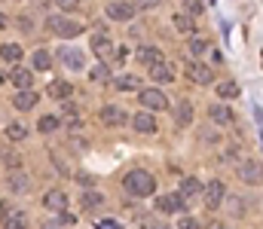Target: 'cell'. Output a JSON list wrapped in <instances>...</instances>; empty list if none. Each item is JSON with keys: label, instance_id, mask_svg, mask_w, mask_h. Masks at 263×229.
<instances>
[{"label": "cell", "instance_id": "obj_1", "mask_svg": "<svg viewBox=\"0 0 263 229\" xmlns=\"http://www.w3.org/2000/svg\"><path fill=\"white\" fill-rule=\"evenodd\" d=\"M123 186H126V193H129V196L144 199V196H153V190H156V180H153V174H150V171H141V168H135V171H129V174H126Z\"/></svg>", "mask_w": 263, "mask_h": 229}, {"label": "cell", "instance_id": "obj_2", "mask_svg": "<svg viewBox=\"0 0 263 229\" xmlns=\"http://www.w3.org/2000/svg\"><path fill=\"white\" fill-rule=\"evenodd\" d=\"M49 31H55L62 40H70V37L83 34L86 25H83V22H70V18H65V15H52V18H49Z\"/></svg>", "mask_w": 263, "mask_h": 229}, {"label": "cell", "instance_id": "obj_3", "mask_svg": "<svg viewBox=\"0 0 263 229\" xmlns=\"http://www.w3.org/2000/svg\"><path fill=\"white\" fill-rule=\"evenodd\" d=\"M0 220H3V229H25L28 226L25 211L12 208V205H6V202H0Z\"/></svg>", "mask_w": 263, "mask_h": 229}, {"label": "cell", "instance_id": "obj_4", "mask_svg": "<svg viewBox=\"0 0 263 229\" xmlns=\"http://www.w3.org/2000/svg\"><path fill=\"white\" fill-rule=\"evenodd\" d=\"M184 74L190 76L196 86H208V82H214V71H211L208 65H199V61H190V65H184Z\"/></svg>", "mask_w": 263, "mask_h": 229}, {"label": "cell", "instance_id": "obj_5", "mask_svg": "<svg viewBox=\"0 0 263 229\" xmlns=\"http://www.w3.org/2000/svg\"><path fill=\"white\" fill-rule=\"evenodd\" d=\"M223 193H227V186H223L220 180H211V183L205 186V208H208V211H217L220 202H223Z\"/></svg>", "mask_w": 263, "mask_h": 229}, {"label": "cell", "instance_id": "obj_6", "mask_svg": "<svg viewBox=\"0 0 263 229\" xmlns=\"http://www.w3.org/2000/svg\"><path fill=\"white\" fill-rule=\"evenodd\" d=\"M141 104L147 110H165L168 107V101H165V95L159 89H141Z\"/></svg>", "mask_w": 263, "mask_h": 229}, {"label": "cell", "instance_id": "obj_7", "mask_svg": "<svg viewBox=\"0 0 263 229\" xmlns=\"http://www.w3.org/2000/svg\"><path fill=\"white\" fill-rule=\"evenodd\" d=\"M98 119L104 122V126H126V110L123 107H114V104H107V107H101V113H98Z\"/></svg>", "mask_w": 263, "mask_h": 229}, {"label": "cell", "instance_id": "obj_8", "mask_svg": "<svg viewBox=\"0 0 263 229\" xmlns=\"http://www.w3.org/2000/svg\"><path fill=\"white\" fill-rule=\"evenodd\" d=\"M156 208L159 211H165V214H175V211H187V199L184 196H159L156 199Z\"/></svg>", "mask_w": 263, "mask_h": 229}, {"label": "cell", "instance_id": "obj_9", "mask_svg": "<svg viewBox=\"0 0 263 229\" xmlns=\"http://www.w3.org/2000/svg\"><path fill=\"white\" fill-rule=\"evenodd\" d=\"M59 58H62V65L70 68V71H80V68L86 65L83 52H80V49H73V46H62V49H59Z\"/></svg>", "mask_w": 263, "mask_h": 229}, {"label": "cell", "instance_id": "obj_10", "mask_svg": "<svg viewBox=\"0 0 263 229\" xmlns=\"http://www.w3.org/2000/svg\"><path fill=\"white\" fill-rule=\"evenodd\" d=\"M6 186H9V193L22 196V193H28V190H31V177H28V174H22V171H12V174L6 177Z\"/></svg>", "mask_w": 263, "mask_h": 229}, {"label": "cell", "instance_id": "obj_11", "mask_svg": "<svg viewBox=\"0 0 263 229\" xmlns=\"http://www.w3.org/2000/svg\"><path fill=\"white\" fill-rule=\"evenodd\" d=\"M107 15H110L114 22H129L132 15H135V6H132V3H123V0H117V3L107 6Z\"/></svg>", "mask_w": 263, "mask_h": 229}, {"label": "cell", "instance_id": "obj_12", "mask_svg": "<svg viewBox=\"0 0 263 229\" xmlns=\"http://www.w3.org/2000/svg\"><path fill=\"white\" fill-rule=\"evenodd\" d=\"M46 92H49V98H59V101H67L70 95H73V86L65 82V79H52L49 86H46Z\"/></svg>", "mask_w": 263, "mask_h": 229}, {"label": "cell", "instance_id": "obj_13", "mask_svg": "<svg viewBox=\"0 0 263 229\" xmlns=\"http://www.w3.org/2000/svg\"><path fill=\"white\" fill-rule=\"evenodd\" d=\"M43 205H46L49 211H67V196L62 190H52V193L43 196Z\"/></svg>", "mask_w": 263, "mask_h": 229}, {"label": "cell", "instance_id": "obj_14", "mask_svg": "<svg viewBox=\"0 0 263 229\" xmlns=\"http://www.w3.org/2000/svg\"><path fill=\"white\" fill-rule=\"evenodd\" d=\"M37 101H40V95L31 92V89H22V92L12 98V104H15L18 110H31V107H37Z\"/></svg>", "mask_w": 263, "mask_h": 229}, {"label": "cell", "instance_id": "obj_15", "mask_svg": "<svg viewBox=\"0 0 263 229\" xmlns=\"http://www.w3.org/2000/svg\"><path fill=\"white\" fill-rule=\"evenodd\" d=\"M239 174H242L245 183H260V162H257V159H248V162L239 168Z\"/></svg>", "mask_w": 263, "mask_h": 229}, {"label": "cell", "instance_id": "obj_16", "mask_svg": "<svg viewBox=\"0 0 263 229\" xmlns=\"http://www.w3.org/2000/svg\"><path fill=\"white\" fill-rule=\"evenodd\" d=\"M92 49H95V55H98V58H107V55H110V49H114V43H110V37L101 31V34H95V37H92Z\"/></svg>", "mask_w": 263, "mask_h": 229}, {"label": "cell", "instance_id": "obj_17", "mask_svg": "<svg viewBox=\"0 0 263 229\" xmlns=\"http://www.w3.org/2000/svg\"><path fill=\"white\" fill-rule=\"evenodd\" d=\"M150 79H153V82H172V79H175V71H172L165 61L150 65Z\"/></svg>", "mask_w": 263, "mask_h": 229}, {"label": "cell", "instance_id": "obj_18", "mask_svg": "<svg viewBox=\"0 0 263 229\" xmlns=\"http://www.w3.org/2000/svg\"><path fill=\"white\" fill-rule=\"evenodd\" d=\"M138 61L147 65V68H150V65H159V61H162V52H159L156 46H141V49H138Z\"/></svg>", "mask_w": 263, "mask_h": 229}, {"label": "cell", "instance_id": "obj_19", "mask_svg": "<svg viewBox=\"0 0 263 229\" xmlns=\"http://www.w3.org/2000/svg\"><path fill=\"white\" fill-rule=\"evenodd\" d=\"M175 122H178V126H190V122H193V104H190V101H181V104L175 107Z\"/></svg>", "mask_w": 263, "mask_h": 229}, {"label": "cell", "instance_id": "obj_20", "mask_svg": "<svg viewBox=\"0 0 263 229\" xmlns=\"http://www.w3.org/2000/svg\"><path fill=\"white\" fill-rule=\"evenodd\" d=\"M208 113H211V119H214L217 126H230V122H233V110H230V107H223V104H214Z\"/></svg>", "mask_w": 263, "mask_h": 229}, {"label": "cell", "instance_id": "obj_21", "mask_svg": "<svg viewBox=\"0 0 263 229\" xmlns=\"http://www.w3.org/2000/svg\"><path fill=\"white\" fill-rule=\"evenodd\" d=\"M132 122H135V129H138V132H144V135L156 132V119H153V113H138Z\"/></svg>", "mask_w": 263, "mask_h": 229}, {"label": "cell", "instance_id": "obj_22", "mask_svg": "<svg viewBox=\"0 0 263 229\" xmlns=\"http://www.w3.org/2000/svg\"><path fill=\"white\" fill-rule=\"evenodd\" d=\"M110 86H114L117 92H132V89H138V86H141V79H138V76H132V74H126V76H117Z\"/></svg>", "mask_w": 263, "mask_h": 229}, {"label": "cell", "instance_id": "obj_23", "mask_svg": "<svg viewBox=\"0 0 263 229\" xmlns=\"http://www.w3.org/2000/svg\"><path fill=\"white\" fill-rule=\"evenodd\" d=\"M202 193V183H199L196 177H184V183H181V196L184 199H193V196H199Z\"/></svg>", "mask_w": 263, "mask_h": 229}, {"label": "cell", "instance_id": "obj_24", "mask_svg": "<svg viewBox=\"0 0 263 229\" xmlns=\"http://www.w3.org/2000/svg\"><path fill=\"white\" fill-rule=\"evenodd\" d=\"M0 58L3 61H18L22 58V46L18 43H3L0 46Z\"/></svg>", "mask_w": 263, "mask_h": 229}, {"label": "cell", "instance_id": "obj_25", "mask_svg": "<svg viewBox=\"0 0 263 229\" xmlns=\"http://www.w3.org/2000/svg\"><path fill=\"white\" fill-rule=\"evenodd\" d=\"M31 65H34L37 71H49V68H52V55H49L46 49H37L34 58H31Z\"/></svg>", "mask_w": 263, "mask_h": 229}, {"label": "cell", "instance_id": "obj_26", "mask_svg": "<svg viewBox=\"0 0 263 229\" xmlns=\"http://www.w3.org/2000/svg\"><path fill=\"white\" fill-rule=\"evenodd\" d=\"M9 79H12L18 89H31V71H25V68H15V71L9 74Z\"/></svg>", "mask_w": 263, "mask_h": 229}, {"label": "cell", "instance_id": "obj_27", "mask_svg": "<svg viewBox=\"0 0 263 229\" xmlns=\"http://www.w3.org/2000/svg\"><path fill=\"white\" fill-rule=\"evenodd\" d=\"M175 28H178V31H184V34H193L196 22H193L187 12H178V15H175Z\"/></svg>", "mask_w": 263, "mask_h": 229}, {"label": "cell", "instance_id": "obj_28", "mask_svg": "<svg viewBox=\"0 0 263 229\" xmlns=\"http://www.w3.org/2000/svg\"><path fill=\"white\" fill-rule=\"evenodd\" d=\"M6 138H9V141H25V138H28V129L18 126V122H9V126H6Z\"/></svg>", "mask_w": 263, "mask_h": 229}, {"label": "cell", "instance_id": "obj_29", "mask_svg": "<svg viewBox=\"0 0 263 229\" xmlns=\"http://www.w3.org/2000/svg\"><path fill=\"white\" fill-rule=\"evenodd\" d=\"M62 122H59V116H40V122H37V129L43 132V135H49V132H55Z\"/></svg>", "mask_w": 263, "mask_h": 229}, {"label": "cell", "instance_id": "obj_30", "mask_svg": "<svg viewBox=\"0 0 263 229\" xmlns=\"http://www.w3.org/2000/svg\"><path fill=\"white\" fill-rule=\"evenodd\" d=\"M80 205H83V208H101V205H104V196H101V193H86V196L80 199Z\"/></svg>", "mask_w": 263, "mask_h": 229}, {"label": "cell", "instance_id": "obj_31", "mask_svg": "<svg viewBox=\"0 0 263 229\" xmlns=\"http://www.w3.org/2000/svg\"><path fill=\"white\" fill-rule=\"evenodd\" d=\"M227 211H230L233 217H245V202L236 199V196H230V199H227Z\"/></svg>", "mask_w": 263, "mask_h": 229}, {"label": "cell", "instance_id": "obj_32", "mask_svg": "<svg viewBox=\"0 0 263 229\" xmlns=\"http://www.w3.org/2000/svg\"><path fill=\"white\" fill-rule=\"evenodd\" d=\"M217 92H220V98H236V95H239V86H236L233 79H227V82L217 86Z\"/></svg>", "mask_w": 263, "mask_h": 229}, {"label": "cell", "instance_id": "obj_33", "mask_svg": "<svg viewBox=\"0 0 263 229\" xmlns=\"http://www.w3.org/2000/svg\"><path fill=\"white\" fill-rule=\"evenodd\" d=\"M190 52H193V55H205V52H208V40L193 37V40H190Z\"/></svg>", "mask_w": 263, "mask_h": 229}, {"label": "cell", "instance_id": "obj_34", "mask_svg": "<svg viewBox=\"0 0 263 229\" xmlns=\"http://www.w3.org/2000/svg\"><path fill=\"white\" fill-rule=\"evenodd\" d=\"M0 162H3V165H9V168H18V165H22V162H18V156H15L12 150H0Z\"/></svg>", "mask_w": 263, "mask_h": 229}, {"label": "cell", "instance_id": "obj_35", "mask_svg": "<svg viewBox=\"0 0 263 229\" xmlns=\"http://www.w3.org/2000/svg\"><path fill=\"white\" fill-rule=\"evenodd\" d=\"M92 79H98V82L104 79V82H107V79H110V71H107V65H98V68L92 71Z\"/></svg>", "mask_w": 263, "mask_h": 229}, {"label": "cell", "instance_id": "obj_36", "mask_svg": "<svg viewBox=\"0 0 263 229\" xmlns=\"http://www.w3.org/2000/svg\"><path fill=\"white\" fill-rule=\"evenodd\" d=\"M178 229H202V226H199L193 217H181V220H178Z\"/></svg>", "mask_w": 263, "mask_h": 229}, {"label": "cell", "instance_id": "obj_37", "mask_svg": "<svg viewBox=\"0 0 263 229\" xmlns=\"http://www.w3.org/2000/svg\"><path fill=\"white\" fill-rule=\"evenodd\" d=\"M156 3H159V0H132V6H135V9H153Z\"/></svg>", "mask_w": 263, "mask_h": 229}, {"label": "cell", "instance_id": "obj_38", "mask_svg": "<svg viewBox=\"0 0 263 229\" xmlns=\"http://www.w3.org/2000/svg\"><path fill=\"white\" fill-rule=\"evenodd\" d=\"M55 3H59V6H62V9H67V12H70V9H77V6H80V0H55Z\"/></svg>", "mask_w": 263, "mask_h": 229}, {"label": "cell", "instance_id": "obj_39", "mask_svg": "<svg viewBox=\"0 0 263 229\" xmlns=\"http://www.w3.org/2000/svg\"><path fill=\"white\" fill-rule=\"evenodd\" d=\"M95 229H120V223H117V220H101Z\"/></svg>", "mask_w": 263, "mask_h": 229}, {"label": "cell", "instance_id": "obj_40", "mask_svg": "<svg viewBox=\"0 0 263 229\" xmlns=\"http://www.w3.org/2000/svg\"><path fill=\"white\" fill-rule=\"evenodd\" d=\"M43 229H65V226H62V223H55V220H46V223H43Z\"/></svg>", "mask_w": 263, "mask_h": 229}, {"label": "cell", "instance_id": "obj_41", "mask_svg": "<svg viewBox=\"0 0 263 229\" xmlns=\"http://www.w3.org/2000/svg\"><path fill=\"white\" fill-rule=\"evenodd\" d=\"M144 229H165V226H162V223H153V220H150V223H147Z\"/></svg>", "mask_w": 263, "mask_h": 229}, {"label": "cell", "instance_id": "obj_42", "mask_svg": "<svg viewBox=\"0 0 263 229\" xmlns=\"http://www.w3.org/2000/svg\"><path fill=\"white\" fill-rule=\"evenodd\" d=\"M0 28H6V15H0Z\"/></svg>", "mask_w": 263, "mask_h": 229}, {"label": "cell", "instance_id": "obj_43", "mask_svg": "<svg viewBox=\"0 0 263 229\" xmlns=\"http://www.w3.org/2000/svg\"><path fill=\"white\" fill-rule=\"evenodd\" d=\"M214 229H230V226H223V223H220V226H214Z\"/></svg>", "mask_w": 263, "mask_h": 229}, {"label": "cell", "instance_id": "obj_44", "mask_svg": "<svg viewBox=\"0 0 263 229\" xmlns=\"http://www.w3.org/2000/svg\"><path fill=\"white\" fill-rule=\"evenodd\" d=\"M0 82H3V71H0Z\"/></svg>", "mask_w": 263, "mask_h": 229}]
</instances>
